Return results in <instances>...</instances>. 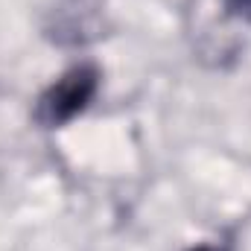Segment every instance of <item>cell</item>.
Segmentation results:
<instances>
[{"label": "cell", "instance_id": "cell-1", "mask_svg": "<svg viewBox=\"0 0 251 251\" xmlns=\"http://www.w3.org/2000/svg\"><path fill=\"white\" fill-rule=\"evenodd\" d=\"M100 91V70L94 64H76L62 73L35 102V120L44 128H59L79 117Z\"/></svg>", "mask_w": 251, "mask_h": 251}, {"label": "cell", "instance_id": "cell-2", "mask_svg": "<svg viewBox=\"0 0 251 251\" xmlns=\"http://www.w3.org/2000/svg\"><path fill=\"white\" fill-rule=\"evenodd\" d=\"M222 6H225L234 18L251 21V0H222Z\"/></svg>", "mask_w": 251, "mask_h": 251}, {"label": "cell", "instance_id": "cell-3", "mask_svg": "<svg viewBox=\"0 0 251 251\" xmlns=\"http://www.w3.org/2000/svg\"><path fill=\"white\" fill-rule=\"evenodd\" d=\"M190 251H228L225 246H193Z\"/></svg>", "mask_w": 251, "mask_h": 251}]
</instances>
